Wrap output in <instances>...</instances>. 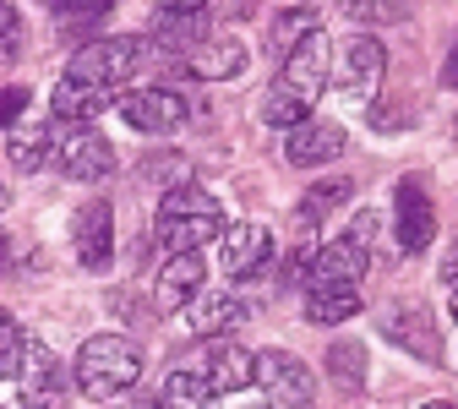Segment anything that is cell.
<instances>
[{
	"label": "cell",
	"instance_id": "cell-1",
	"mask_svg": "<svg viewBox=\"0 0 458 409\" xmlns=\"http://www.w3.org/2000/svg\"><path fill=\"white\" fill-rule=\"evenodd\" d=\"M229 229L224 208L202 192V186H169L158 197V224H153V241L169 251V257H181V251H202L208 241H218Z\"/></svg>",
	"mask_w": 458,
	"mask_h": 409
},
{
	"label": "cell",
	"instance_id": "cell-2",
	"mask_svg": "<svg viewBox=\"0 0 458 409\" xmlns=\"http://www.w3.org/2000/svg\"><path fill=\"white\" fill-rule=\"evenodd\" d=\"M137 377H142V349L126 333H93L77 349V388L88 398H114L137 388Z\"/></svg>",
	"mask_w": 458,
	"mask_h": 409
},
{
	"label": "cell",
	"instance_id": "cell-3",
	"mask_svg": "<svg viewBox=\"0 0 458 409\" xmlns=\"http://www.w3.org/2000/svg\"><path fill=\"white\" fill-rule=\"evenodd\" d=\"M153 61V44L126 33V38H98V44H82L72 55V66H66V82H93V88H109L114 82H131L142 66Z\"/></svg>",
	"mask_w": 458,
	"mask_h": 409
},
{
	"label": "cell",
	"instance_id": "cell-4",
	"mask_svg": "<svg viewBox=\"0 0 458 409\" xmlns=\"http://www.w3.org/2000/svg\"><path fill=\"white\" fill-rule=\"evenodd\" d=\"M327 77L338 82V93L344 98H355V104H371V98H382V77H387V49H382V38H344L338 44V61L327 66Z\"/></svg>",
	"mask_w": 458,
	"mask_h": 409
},
{
	"label": "cell",
	"instance_id": "cell-5",
	"mask_svg": "<svg viewBox=\"0 0 458 409\" xmlns=\"http://www.w3.org/2000/svg\"><path fill=\"white\" fill-rule=\"evenodd\" d=\"M251 382L267 393V409H311V398H317L311 371L295 355H284V349H257Z\"/></svg>",
	"mask_w": 458,
	"mask_h": 409
},
{
	"label": "cell",
	"instance_id": "cell-6",
	"mask_svg": "<svg viewBox=\"0 0 458 409\" xmlns=\"http://www.w3.org/2000/svg\"><path fill=\"white\" fill-rule=\"evenodd\" d=\"M49 158H55V169H61L66 181H109L114 175V148L93 126H55Z\"/></svg>",
	"mask_w": 458,
	"mask_h": 409
},
{
	"label": "cell",
	"instance_id": "cell-7",
	"mask_svg": "<svg viewBox=\"0 0 458 409\" xmlns=\"http://www.w3.org/2000/svg\"><path fill=\"white\" fill-rule=\"evenodd\" d=\"M114 109L131 132H148V137H169L186 126V98L175 88H131L114 98Z\"/></svg>",
	"mask_w": 458,
	"mask_h": 409
},
{
	"label": "cell",
	"instance_id": "cell-8",
	"mask_svg": "<svg viewBox=\"0 0 458 409\" xmlns=\"http://www.w3.org/2000/svg\"><path fill=\"white\" fill-rule=\"evenodd\" d=\"M251 349L235 344V338H202V361H197V382L213 393V398H229V393H246L251 388Z\"/></svg>",
	"mask_w": 458,
	"mask_h": 409
},
{
	"label": "cell",
	"instance_id": "cell-9",
	"mask_svg": "<svg viewBox=\"0 0 458 409\" xmlns=\"http://www.w3.org/2000/svg\"><path fill=\"white\" fill-rule=\"evenodd\" d=\"M366 268H371V251L355 246L350 235H338V241H327V246L311 251L306 284H311V289H360Z\"/></svg>",
	"mask_w": 458,
	"mask_h": 409
},
{
	"label": "cell",
	"instance_id": "cell-10",
	"mask_svg": "<svg viewBox=\"0 0 458 409\" xmlns=\"http://www.w3.org/2000/svg\"><path fill=\"white\" fill-rule=\"evenodd\" d=\"M72 246H77V262L88 273L109 268V257H114V208L109 202L93 197V202L77 208V218H72Z\"/></svg>",
	"mask_w": 458,
	"mask_h": 409
},
{
	"label": "cell",
	"instance_id": "cell-11",
	"mask_svg": "<svg viewBox=\"0 0 458 409\" xmlns=\"http://www.w3.org/2000/svg\"><path fill=\"white\" fill-rule=\"evenodd\" d=\"M393 229H398V246L404 251H426L437 241V208H431L420 181H398V192H393Z\"/></svg>",
	"mask_w": 458,
	"mask_h": 409
},
{
	"label": "cell",
	"instance_id": "cell-12",
	"mask_svg": "<svg viewBox=\"0 0 458 409\" xmlns=\"http://www.w3.org/2000/svg\"><path fill=\"white\" fill-rule=\"evenodd\" d=\"M246 317H251V306L241 295H229V289H202V295L186 301V328L202 338H229Z\"/></svg>",
	"mask_w": 458,
	"mask_h": 409
},
{
	"label": "cell",
	"instance_id": "cell-13",
	"mask_svg": "<svg viewBox=\"0 0 458 409\" xmlns=\"http://www.w3.org/2000/svg\"><path fill=\"white\" fill-rule=\"evenodd\" d=\"M344 153V126L338 121H301L284 132V158H290L295 169H317V164H333Z\"/></svg>",
	"mask_w": 458,
	"mask_h": 409
},
{
	"label": "cell",
	"instance_id": "cell-14",
	"mask_svg": "<svg viewBox=\"0 0 458 409\" xmlns=\"http://www.w3.org/2000/svg\"><path fill=\"white\" fill-rule=\"evenodd\" d=\"M218 241H224V273H229V278H257V273L273 262V235H267V224H229Z\"/></svg>",
	"mask_w": 458,
	"mask_h": 409
},
{
	"label": "cell",
	"instance_id": "cell-15",
	"mask_svg": "<svg viewBox=\"0 0 458 409\" xmlns=\"http://www.w3.org/2000/svg\"><path fill=\"white\" fill-rule=\"evenodd\" d=\"M246 44L235 33H218V38H202L191 55H186V72L202 77V82H229V77H241L246 72Z\"/></svg>",
	"mask_w": 458,
	"mask_h": 409
},
{
	"label": "cell",
	"instance_id": "cell-16",
	"mask_svg": "<svg viewBox=\"0 0 458 409\" xmlns=\"http://www.w3.org/2000/svg\"><path fill=\"white\" fill-rule=\"evenodd\" d=\"M49 109H55V121H61V126H93L98 115L114 109V93L93 88V82H66L61 77V88L49 93Z\"/></svg>",
	"mask_w": 458,
	"mask_h": 409
},
{
	"label": "cell",
	"instance_id": "cell-17",
	"mask_svg": "<svg viewBox=\"0 0 458 409\" xmlns=\"http://www.w3.org/2000/svg\"><path fill=\"white\" fill-rule=\"evenodd\" d=\"M202 289H208V262H202V251H181V257H169V262L158 268V306H169V311H186V301L202 295Z\"/></svg>",
	"mask_w": 458,
	"mask_h": 409
},
{
	"label": "cell",
	"instance_id": "cell-18",
	"mask_svg": "<svg viewBox=\"0 0 458 409\" xmlns=\"http://www.w3.org/2000/svg\"><path fill=\"white\" fill-rule=\"evenodd\" d=\"M382 333H387L398 349H410L415 361H426V366H437V361H442V338H437V328L426 322V311L393 306V311L382 317Z\"/></svg>",
	"mask_w": 458,
	"mask_h": 409
},
{
	"label": "cell",
	"instance_id": "cell-19",
	"mask_svg": "<svg viewBox=\"0 0 458 409\" xmlns=\"http://www.w3.org/2000/svg\"><path fill=\"white\" fill-rule=\"evenodd\" d=\"M49 148H55V126H12L6 132V158L12 169H44L49 164Z\"/></svg>",
	"mask_w": 458,
	"mask_h": 409
},
{
	"label": "cell",
	"instance_id": "cell-20",
	"mask_svg": "<svg viewBox=\"0 0 458 409\" xmlns=\"http://www.w3.org/2000/svg\"><path fill=\"white\" fill-rule=\"evenodd\" d=\"M360 317V289H311L306 295V322L333 328V322H350Z\"/></svg>",
	"mask_w": 458,
	"mask_h": 409
},
{
	"label": "cell",
	"instance_id": "cell-21",
	"mask_svg": "<svg viewBox=\"0 0 458 409\" xmlns=\"http://www.w3.org/2000/svg\"><path fill=\"white\" fill-rule=\"evenodd\" d=\"M28 349H33V338L17 328L12 311H0V382L17 388V377H22V366H28Z\"/></svg>",
	"mask_w": 458,
	"mask_h": 409
},
{
	"label": "cell",
	"instance_id": "cell-22",
	"mask_svg": "<svg viewBox=\"0 0 458 409\" xmlns=\"http://www.w3.org/2000/svg\"><path fill=\"white\" fill-rule=\"evenodd\" d=\"M208 404H213V393H208L191 371H169L164 388H158V404H153V409H208Z\"/></svg>",
	"mask_w": 458,
	"mask_h": 409
},
{
	"label": "cell",
	"instance_id": "cell-23",
	"mask_svg": "<svg viewBox=\"0 0 458 409\" xmlns=\"http://www.w3.org/2000/svg\"><path fill=\"white\" fill-rule=\"evenodd\" d=\"M311 33H322L317 6H295V12H284V17L273 22V49H278V55H290V49H295V44H306Z\"/></svg>",
	"mask_w": 458,
	"mask_h": 409
},
{
	"label": "cell",
	"instance_id": "cell-24",
	"mask_svg": "<svg viewBox=\"0 0 458 409\" xmlns=\"http://www.w3.org/2000/svg\"><path fill=\"white\" fill-rule=\"evenodd\" d=\"M327 371H333L344 388H360V377H366V349H360V344H333V349H327Z\"/></svg>",
	"mask_w": 458,
	"mask_h": 409
},
{
	"label": "cell",
	"instance_id": "cell-25",
	"mask_svg": "<svg viewBox=\"0 0 458 409\" xmlns=\"http://www.w3.org/2000/svg\"><path fill=\"white\" fill-rule=\"evenodd\" d=\"M22 55V17L12 0H0V66H12Z\"/></svg>",
	"mask_w": 458,
	"mask_h": 409
},
{
	"label": "cell",
	"instance_id": "cell-26",
	"mask_svg": "<svg viewBox=\"0 0 458 409\" xmlns=\"http://www.w3.org/2000/svg\"><path fill=\"white\" fill-rule=\"evenodd\" d=\"M350 192H355V181H327V186H317V192L306 197L301 218H306V224H317V213H322V208H338V202H350Z\"/></svg>",
	"mask_w": 458,
	"mask_h": 409
},
{
	"label": "cell",
	"instance_id": "cell-27",
	"mask_svg": "<svg viewBox=\"0 0 458 409\" xmlns=\"http://www.w3.org/2000/svg\"><path fill=\"white\" fill-rule=\"evenodd\" d=\"M344 12L355 22H387V17H398V0H344Z\"/></svg>",
	"mask_w": 458,
	"mask_h": 409
},
{
	"label": "cell",
	"instance_id": "cell-28",
	"mask_svg": "<svg viewBox=\"0 0 458 409\" xmlns=\"http://www.w3.org/2000/svg\"><path fill=\"white\" fill-rule=\"evenodd\" d=\"M49 12H61V17H104L114 0H44Z\"/></svg>",
	"mask_w": 458,
	"mask_h": 409
},
{
	"label": "cell",
	"instance_id": "cell-29",
	"mask_svg": "<svg viewBox=\"0 0 458 409\" xmlns=\"http://www.w3.org/2000/svg\"><path fill=\"white\" fill-rule=\"evenodd\" d=\"M366 115H371V126H377V132H393V126H404V121H410V109H404V104H382V98L366 104Z\"/></svg>",
	"mask_w": 458,
	"mask_h": 409
},
{
	"label": "cell",
	"instance_id": "cell-30",
	"mask_svg": "<svg viewBox=\"0 0 458 409\" xmlns=\"http://www.w3.org/2000/svg\"><path fill=\"white\" fill-rule=\"evenodd\" d=\"M22 109H28V88H0V132H12Z\"/></svg>",
	"mask_w": 458,
	"mask_h": 409
},
{
	"label": "cell",
	"instance_id": "cell-31",
	"mask_svg": "<svg viewBox=\"0 0 458 409\" xmlns=\"http://www.w3.org/2000/svg\"><path fill=\"white\" fill-rule=\"evenodd\" d=\"M158 17H208L213 0H153Z\"/></svg>",
	"mask_w": 458,
	"mask_h": 409
},
{
	"label": "cell",
	"instance_id": "cell-32",
	"mask_svg": "<svg viewBox=\"0 0 458 409\" xmlns=\"http://www.w3.org/2000/svg\"><path fill=\"white\" fill-rule=\"evenodd\" d=\"M442 82L458 88V44H453V55H447V66H442Z\"/></svg>",
	"mask_w": 458,
	"mask_h": 409
},
{
	"label": "cell",
	"instance_id": "cell-33",
	"mask_svg": "<svg viewBox=\"0 0 458 409\" xmlns=\"http://www.w3.org/2000/svg\"><path fill=\"white\" fill-rule=\"evenodd\" d=\"M442 278H447V284H453V289H458V251H453V257H447V262H442Z\"/></svg>",
	"mask_w": 458,
	"mask_h": 409
},
{
	"label": "cell",
	"instance_id": "cell-34",
	"mask_svg": "<svg viewBox=\"0 0 458 409\" xmlns=\"http://www.w3.org/2000/svg\"><path fill=\"white\" fill-rule=\"evenodd\" d=\"M6 208H12V192H6V186H0V213H6Z\"/></svg>",
	"mask_w": 458,
	"mask_h": 409
},
{
	"label": "cell",
	"instance_id": "cell-35",
	"mask_svg": "<svg viewBox=\"0 0 458 409\" xmlns=\"http://www.w3.org/2000/svg\"><path fill=\"white\" fill-rule=\"evenodd\" d=\"M0 273H6V235H0Z\"/></svg>",
	"mask_w": 458,
	"mask_h": 409
},
{
	"label": "cell",
	"instance_id": "cell-36",
	"mask_svg": "<svg viewBox=\"0 0 458 409\" xmlns=\"http://www.w3.org/2000/svg\"><path fill=\"white\" fill-rule=\"evenodd\" d=\"M453 322H458V289H453Z\"/></svg>",
	"mask_w": 458,
	"mask_h": 409
},
{
	"label": "cell",
	"instance_id": "cell-37",
	"mask_svg": "<svg viewBox=\"0 0 458 409\" xmlns=\"http://www.w3.org/2000/svg\"><path fill=\"white\" fill-rule=\"evenodd\" d=\"M426 409H453V404H426Z\"/></svg>",
	"mask_w": 458,
	"mask_h": 409
},
{
	"label": "cell",
	"instance_id": "cell-38",
	"mask_svg": "<svg viewBox=\"0 0 458 409\" xmlns=\"http://www.w3.org/2000/svg\"><path fill=\"white\" fill-rule=\"evenodd\" d=\"M251 409H267V404H251Z\"/></svg>",
	"mask_w": 458,
	"mask_h": 409
}]
</instances>
